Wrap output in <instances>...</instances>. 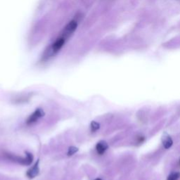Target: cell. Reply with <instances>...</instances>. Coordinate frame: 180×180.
Listing matches in <instances>:
<instances>
[{
    "mask_svg": "<svg viewBox=\"0 0 180 180\" xmlns=\"http://www.w3.org/2000/svg\"><path fill=\"white\" fill-rule=\"evenodd\" d=\"M78 25V21L77 19H72L68 23L65 25L61 32L60 35L56 39L52 45L47 48V49L45 51V53H44L43 58L45 60L49 59L50 58L54 57L57 53L60 52L64 47L65 42H67L68 40L71 37L72 34L76 30Z\"/></svg>",
    "mask_w": 180,
    "mask_h": 180,
    "instance_id": "obj_1",
    "label": "cell"
},
{
    "mask_svg": "<svg viewBox=\"0 0 180 180\" xmlns=\"http://www.w3.org/2000/svg\"><path fill=\"white\" fill-rule=\"evenodd\" d=\"M6 156L8 157L9 159L11 160L12 161L19 162L22 165H30L32 163L33 156V155L30 154V153H26V157L25 158H22L17 156V155H11V154H6Z\"/></svg>",
    "mask_w": 180,
    "mask_h": 180,
    "instance_id": "obj_2",
    "label": "cell"
},
{
    "mask_svg": "<svg viewBox=\"0 0 180 180\" xmlns=\"http://www.w3.org/2000/svg\"><path fill=\"white\" fill-rule=\"evenodd\" d=\"M45 115V112L42 109H37L33 114L28 117V120H26V123L28 125H31V124L35 123L36 121H37L40 118H42Z\"/></svg>",
    "mask_w": 180,
    "mask_h": 180,
    "instance_id": "obj_3",
    "label": "cell"
},
{
    "mask_svg": "<svg viewBox=\"0 0 180 180\" xmlns=\"http://www.w3.org/2000/svg\"><path fill=\"white\" fill-rule=\"evenodd\" d=\"M108 143L104 141H101V142H98L96 146V151L99 155H103L106 152V151L108 149Z\"/></svg>",
    "mask_w": 180,
    "mask_h": 180,
    "instance_id": "obj_4",
    "label": "cell"
},
{
    "mask_svg": "<svg viewBox=\"0 0 180 180\" xmlns=\"http://www.w3.org/2000/svg\"><path fill=\"white\" fill-rule=\"evenodd\" d=\"M38 164H39V161L36 162L35 165H34L32 168H30V170H28V172H27V176H28V178L33 179L39 174L40 169H39Z\"/></svg>",
    "mask_w": 180,
    "mask_h": 180,
    "instance_id": "obj_5",
    "label": "cell"
},
{
    "mask_svg": "<svg viewBox=\"0 0 180 180\" xmlns=\"http://www.w3.org/2000/svg\"><path fill=\"white\" fill-rule=\"evenodd\" d=\"M172 143H173V142H172V139L169 137L165 138L163 141V146L165 148H169L171 147Z\"/></svg>",
    "mask_w": 180,
    "mask_h": 180,
    "instance_id": "obj_6",
    "label": "cell"
},
{
    "mask_svg": "<svg viewBox=\"0 0 180 180\" xmlns=\"http://www.w3.org/2000/svg\"><path fill=\"white\" fill-rule=\"evenodd\" d=\"M180 177L179 172H174V173L170 174L167 180H178Z\"/></svg>",
    "mask_w": 180,
    "mask_h": 180,
    "instance_id": "obj_7",
    "label": "cell"
},
{
    "mask_svg": "<svg viewBox=\"0 0 180 180\" xmlns=\"http://www.w3.org/2000/svg\"><path fill=\"white\" fill-rule=\"evenodd\" d=\"M99 127H100V125L99 124L96 122V121H92V122L91 123V130L92 132H96V131H97L99 129Z\"/></svg>",
    "mask_w": 180,
    "mask_h": 180,
    "instance_id": "obj_8",
    "label": "cell"
},
{
    "mask_svg": "<svg viewBox=\"0 0 180 180\" xmlns=\"http://www.w3.org/2000/svg\"><path fill=\"white\" fill-rule=\"evenodd\" d=\"M77 151H78V148L75 147H70L68 151V156H71L73 154H75Z\"/></svg>",
    "mask_w": 180,
    "mask_h": 180,
    "instance_id": "obj_9",
    "label": "cell"
},
{
    "mask_svg": "<svg viewBox=\"0 0 180 180\" xmlns=\"http://www.w3.org/2000/svg\"><path fill=\"white\" fill-rule=\"evenodd\" d=\"M95 180H102V179H100V178H97V179H96Z\"/></svg>",
    "mask_w": 180,
    "mask_h": 180,
    "instance_id": "obj_10",
    "label": "cell"
},
{
    "mask_svg": "<svg viewBox=\"0 0 180 180\" xmlns=\"http://www.w3.org/2000/svg\"><path fill=\"white\" fill-rule=\"evenodd\" d=\"M179 165H180V160H179Z\"/></svg>",
    "mask_w": 180,
    "mask_h": 180,
    "instance_id": "obj_11",
    "label": "cell"
}]
</instances>
